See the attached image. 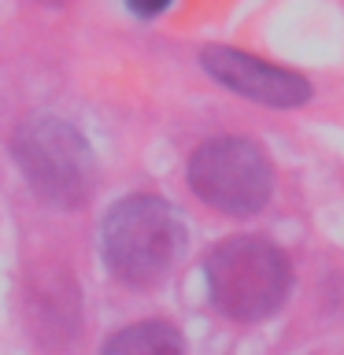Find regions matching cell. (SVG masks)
<instances>
[{
	"label": "cell",
	"mask_w": 344,
	"mask_h": 355,
	"mask_svg": "<svg viewBox=\"0 0 344 355\" xmlns=\"http://www.w3.org/2000/svg\"><path fill=\"white\" fill-rule=\"evenodd\" d=\"M11 159L33 196L74 211L96 189V159L82 130L55 115H33L11 133Z\"/></svg>",
	"instance_id": "2"
},
{
	"label": "cell",
	"mask_w": 344,
	"mask_h": 355,
	"mask_svg": "<svg viewBox=\"0 0 344 355\" xmlns=\"http://www.w3.org/2000/svg\"><path fill=\"white\" fill-rule=\"evenodd\" d=\"M130 11H133V15H141V19H152V15H160V11H166V4H148V8H144V4H130Z\"/></svg>",
	"instance_id": "7"
},
{
	"label": "cell",
	"mask_w": 344,
	"mask_h": 355,
	"mask_svg": "<svg viewBox=\"0 0 344 355\" xmlns=\"http://www.w3.org/2000/svg\"><path fill=\"white\" fill-rule=\"evenodd\" d=\"M185 252V222L163 196L133 193L100 222V255L111 277L133 288L160 285Z\"/></svg>",
	"instance_id": "1"
},
{
	"label": "cell",
	"mask_w": 344,
	"mask_h": 355,
	"mask_svg": "<svg viewBox=\"0 0 344 355\" xmlns=\"http://www.w3.org/2000/svg\"><path fill=\"white\" fill-rule=\"evenodd\" d=\"M200 67L218 85H226L230 93L248 96L266 107H300L315 93L304 74L289 71V67H277V63H266L252 52L226 49V44H207L200 52Z\"/></svg>",
	"instance_id": "5"
},
{
	"label": "cell",
	"mask_w": 344,
	"mask_h": 355,
	"mask_svg": "<svg viewBox=\"0 0 344 355\" xmlns=\"http://www.w3.org/2000/svg\"><path fill=\"white\" fill-rule=\"evenodd\" d=\"M104 355H185V340L171 322H133V326L111 333Z\"/></svg>",
	"instance_id": "6"
},
{
	"label": "cell",
	"mask_w": 344,
	"mask_h": 355,
	"mask_svg": "<svg viewBox=\"0 0 344 355\" xmlns=\"http://www.w3.org/2000/svg\"><path fill=\"white\" fill-rule=\"evenodd\" d=\"M207 296L233 322H259L285 304L293 288L289 255L266 237H230L204 263Z\"/></svg>",
	"instance_id": "3"
},
{
	"label": "cell",
	"mask_w": 344,
	"mask_h": 355,
	"mask_svg": "<svg viewBox=\"0 0 344 355\" xmlns=\"http://www.w3.org/2000/svg\"><path fill=\"white\" fill-rule=\"evenodd\" d=\"M189 189L222 215H255L274 196V166L248 137H215L189 155Z\"/></svg>",
	"instance_id": "4"
}]
</instances>
